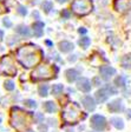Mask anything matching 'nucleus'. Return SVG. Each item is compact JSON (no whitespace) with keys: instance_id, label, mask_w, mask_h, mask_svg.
<instances>
[{"instance_id":"f257e3e1","label":"nucleus","mask_w":131,"mask_h":132,"mask_svg":"<svg viewBox=\"0 0 131 132\" xmlns=\"http://www.w3.org/2000/svg\"><path fill=\"white\" fill-rule=\"evenodd\" d=\"M43 52L38 48V46L33 44L22 45L18 47L16 51V58L24 67L31 69L33 66H37L41 60Z\"/></svg>"},{"instance_id":"f03ea898","label":"nucleus","mask_w":131,"mask_h":132,"mask_svg":"<svg viewBox=\"0 0 131 132\" xmlns=\"http://www.w3.org/2000/svg\"><path fill=\"white\" fill-rule=\"evenodd\" d=\"M31 114L30 112H25L19 107H13L11 110V117H10V124L18 131H24L30 126L31 123Z\"/></svg>"},{"instance_id":"7ed1b4c3","label":"nucleus","mask_w":131,"mask_h":132,"mask_svg":"<svg viewBox=\"0 0 131 132\" xmlns=\"http://www.w3.org/2000/svg\"><path fill=\"white\" fill-rule=\"evenodd\" d=\"M82 110L77 103L72 102L64 106L61 112V118L66 124H76L82 119Z\"/></svg>"},{"instance_id":"20e7f679","label":"nucleus","mask_w":131,"mask_h":132,"mask_svg":"<svg viewBox=\"0 0 131 132\" xmlns=\"http://www.w3.org/2000/svg\"><path fill=\"white\" fill-rule=\"evenodd\" d=\"M56 71L57 70L53 66L49 64H41L37 66L34 71L31 73V79L33 81H40V80H49L51 78L56 77Z\"/></svg>"},{"instance_id":"39448f33","label":"nucleus","mask_w":131,"mask_h":132,"mask_svg":"<svg viewBox=\"0 0 131 132\" xmlns=\"http://www.w3.org/2000/svg\"><path fill=\"white\" fill-rule=\"evenodd\" d=\"M17 74V67L11 55H4L0 58V76L13 77Z\"/></svg>"},{"instance_id":"423d86ee","label":"nucleus","mask_w":131,"mask_h":132,"mask_svg":"<svg viewBox=\"0 0 131 132\" xmlns=\"http://www.w3.org/2000/svg\"><path fill=\"white\" fill-rule=\"evenodd\" d=\"M72 12L77 15L83 16L92 11V1L91 0H73L71 5Z\"/></svg>"},{"instance_id":"0eeeda50","label":"nucleus","mask_w":131,"mask_h":132,"mask_svg":"<svg viewBox=\"0 0 131 132\" xmlns=\"http://www.w3.org/2000/svg\"><path fill=\"white\" fill-rule=\"evenodd\" d=\"M116 93H117V91L112 87V86L106 85L105 87L101 88V90H98L96 92V98H97V100L99 103H104L111 94H116Z\"/></svg>"},{"instance_id":"6e6552de","label":"nucleus","mask_w":131,"mask_h":132,"mask_svg":"<svg viewBox=\"0 0 131 132\" xmlns=\"http://www.w3.org/2000/svg\"><path fill=\"white\" fill-rule=\"evenodd\" d=\"M91 126L96 131H103L106 127V119L101 114H95L91 117Z\"/></svg>"},{"instance_id":"1a4fd4ad","label":"nucleus","mask_w":131,"mask_h":132,"mask_svg":"<svg viewBox=\"0 0 131 132\" xmlns=\"http://www.w3.org/2000/svg\"><path fill=\"white\" fill-rule=\"evenodd\" d=\"M113 7L120 13H125L131 8V0H115Z\"/></svg>"},{"instance_id":"9d476101","label":"nucleus","mask_w":131,"mask_h":132,"mask_svg":"<svg viewBox=\"0 0 131 132\" xmlns=\"http://www.w3.org/2000/svg\"><path fill=\"white\" fill-rule=\"evenodd\" d=\"M99 73H101L102 78L104 80H109L110 78L116 73V70L111 66H101V69H99Z\"/></svg>"},{"instance_id":"9b49d317","label":"nucleus","mask_w":131,"mask_h":132,"mask_svg":"<svg viewBox=\"0 0 131 132\" xmlns=\"http://www.w3.org/2000/svg\"><path fill=\"white\" fill-rule=\"evenodd\" d=\"M107 109H109L111 112H120V111H123L124 109V105L122 103L120 99H115L113 102H111L109 105H107Z\"/></svg>"},{"instance_id":"f8f14e48","label":"nucleus","mask_w":131,"mask_h":132,"mask_svg":"<svg viewBox=\"0 0 131 132\" xmlns=\"http://www.w3.org/2000/svg\"><path fill=\"white\" fill-rule=\"evenodd\" d=\"M77 87L82 92H89L91 90V82L87 78H80L77 82Z\"/></svg>"},{"instance_id":"ddd939ff","label":"nucleus","mask_w":131,"mask_h":132,"mask_svg":"<svg viewBox=\"0 0 131 132\" xmlns=\"http://www.w3.org/2000/svg\"><path fill=\"white\" fill-rule=\"evenodd\" d=\"M82 103H83V106H84L87 111H93L96 109L95 99H93L91 96H85L84 98H83Z\"/></svg>"},{"instance_id":"4468645a","label":"nucleus","mask_w":131,"mask_h":132,"mask_svg":"<svg viewBox=\"0 0 131 132\" xmlns=\"http://www.w3.org/2000/svg\"><path fill=\"white\" fill-rule=\"evenodd\" d=\"M33 33H34L36 37L40 38L44 33V22H41V21L34 22V24H33Z\"/></svg>"},{"instance_id":"2eb2a0df","label":"nucleus","mask_w":131,"mask_h":132,"mask_svg":"<svg viewBox=\"0 0 131 132\" xmlns=\"http://www.w3.org/2000/svg\"><path fill=\"white\" fill-rule=\"evenodd\" d=\"M73 48H74L73 44H72V43H70V41L64 40V41H60V43H59V50L61 51V52H64V53L70 52V51H72Z\"/></svg>"},{"instance_id":"dca6fc26","label":"nucleus","mask_w":131,"mask_h":132,"mask_svg":"<svg viewBox=\"0 0 131 132\" xmlns=\"http://www.w3.org/2000/svg\"><path fill=\"white\" fill-rule=\"evenodd\" d=\"M110 123L118 130H122L124 127V121H123V119L119 118V117H113V118H111L110 119Z\"/></svg>"},{"instance_id":"f3484780","label":"nucleus","mask_w":131,"mask_h":132,"mask_svg":"<svg viewBox=\"0 0 131 132\" xmlns=\"http://www.w3.org/2000/svg\"><path fill=\"white\" fill-rule=\"evenodd\" d=\"M65 76H66V79H67V81L72 82V81H74V80L78 78V72H77L76 70L70 69V70H67V71L65 72Z\"/></svg>"},{"instance_id":"a211bd4d","label":"nucleus","mask_w":131,"mask_h":132,"mask_svg":"<svg viewBox=\"0 0 131 132\" xmlns=\"http://www.w3.org/2000/svg\"><path fill=\"white\" fill-rule=\"evenodd\" d=\"M16 32L21 34V36H26V37L30 36V28L27 26H25V25H18L16 27Z\"/></svg>"},{"instance_id":"6ab92c4d","label":"nucleus","mask_w":131,"mask_h":132,"mask_svg":"<svg viewBox=\"0 0 131 132\" xmlns=\"http://www.w3.org/2000/svg\"><path fill=\"white\" fill-rule=\"evenodd\" d=\"M44 109H45V111L49 113H53L57 111V106H56V104L53 102H46L44 103Z\"/></svg>"},{"instance_id":"aec40b11","label":"nucleus","mask_w":131,"mask_h":132,"mask_svg":"<svg viewBox=\"0 0 131 132\" xmlns=\"http://www.w3.org/2000/svg\"><path fill=\"white\" fill-rule=\"evenodd\" d=\"M64 90V86L61 84H56V85L52 86V94H55V96H59Z\"/></svg>"},{"instance_id":"412c9836","label":"nucleus","mask_w":131,"mask_h":132,"mask_svg":"<svg viewBox=\"0 0 131 132\" xmlns=\"http://www.w3.org/2000/svg\"><path fill=\"white\" fill-rule=\"evenodd\" d=\"M78 44H79L83 48H87V47L90 46V44H91V40H90V38H87V37H83V38L79 39Z\"/></svg>"},{"instance_id":"4be33fe9","label":"nucleus","mask_w":131,"mask_h":132,"mask_svg":"<svg viewBox=\"0 0 131 132\" xmlns=\"http://www.w3.org/2000/svg\"><path fill=\"white\" fill-rule=\"evenodd\" d=\"M52 7H53V4H52V1H50V0H46V1H44V3L41 4V8L44 10L45 13H49L52 10Z\"/></svg>"},{"instance_id":"5701e85b","label":"nucleus","mask_w":131,"mask_h":132,"mask_svg":"<svg viewBox=\"0 0 131 132\" xmlns=\"http://www.w3.org/2000/svg\"><path fill=\"white\" fill-rule=\"evenodd\" d=\"M122 66L128 69V67H131V55H124L122 58Z\"/></svg>"},{"instance_id":"b1692460","label":"nucleus","mask_w":131,"mask_h":132,"mask_svg":"<svg viewBox=\"0 0 131 132\" xmlns=\"http://www.w3.org/2000/svg\"><path fill=\"white\" fill-rule=\"evenodd\" d=\"M115 84L117 86H119V87H124V86H125V78H124L123 76H119V77H117L115 79Z\"/></svg>"},{"instance_id":"393cba45","label":"nucleus","mask_w":131,"mask_h":132,"mask_svg":"<svg viewBox=\"0 0 131 132\" xmlns=\"http://www.w3.org/2000/svg\"><path fill=\"white\" fill-rule=\"evenodd\" d=\"M47 91H49V87H47V85H40V86H39V88H38L39 96L46 97L47 96Z\"/></svg>"},{"instance_id":"a878e982","label":"nucleus","mask_w":131,"mask_h":132,"mask_svg":"<svg viewBox=\"0 0 131 132\" xmlns=\"http://www.w3.org/2000/svg\"><path fill=\"white\" fill-rule=\"evenodd\" d=\"M4 86H5V88L7 91H13L14 90V82L12 81V80H6L5 84H4Z\"/></svg>"},{"instance_id":"bb28decb","label":"nucleus","mask_w":131,"mask_h":132,"mask_svg":"<svg viewBox=\"0 0 131 132\" xmlns=\"http://www.w3.org/2000/svg\"><path fill=\"white\" fill-rule=\"evenodd\" d=\"M25 106L27 107H31V109H36L37 107V103L34 102V100H32V99H27V100H25Z\"/></svg>"},{"instance_id":"cd10ccee","label":"nucleus","mask_w":131,"mask_h":132,"mask_svg":"<svg viewBox=\"0 0 131 132\" xmlns=\"http://www.w3.org/2000/svg\"><path fill=\"white\" fill-rule=\"evenodd\" d=\"M18 13L20 14V15H26L27 14V10H26V7L25 6H22V5H19L18 6Z\"/></svg>"},{"instance_id":"c85d7f7f","label":"nucleus","mask_w":131,"mask_h":132,"mask_svg":"<svg viewBox=\"0 0 131 132\" xmlns=\"http://www.w3.org/2000/svg\"><path fill=\"white\" fill-rule=\"evenodd\" d=\"M34 121L36 123H41V121L44 120V116L41 114V113H34Z\"/></svg>"},{"instance_id":"c756f323","label":"nucleus","mask_w":131,"mask_h":132,"mask_svg":"<svg viewBox=\"0 0 131 132\" xmlns=\"http://www.w3.org/2000/svg\"><path fill=\"white\" fill-rule=\"evenodd\" d=\"M3 24L5 25L6 27H11V26H12V21L8 19V18H5V19H3Z\"/></svg>"},{"instance_id":"7c9ffc66","label":"nucleus","mask_w":131,"mask_h":132,"mask_svg":"<svg viewBox=\"0 0 131 132\" xmlns=\"http://www.w3.org/2000/svg\"><path fill=\"white\" fill-rule=\"evenodd\" d=\"M70 11H68V10H63V11H61V16H63V18H66V19H67V18H70Z\"/></svg>"},{"instance_id":"2f4dec72","label":"nucleus","mask_w":131,"mask_h":132,"mask_svg":"<svg viewBox=\"0 0 131 132\" xmlns=\"http://www.w3.org/2000/svg\"><path fill=\"white\" fill-rule=\"evenodd\" d=\"M6 11V7H5V5H4V3H1L0 1V14L1 13H4V12Z\"/></svg>"},{"instance_id":"473e14b6","label":"nucleus","mask_w":131,"mask_h":132,"mask_svg":"<svg viewBox=\"0 0 131 132\" xmlns=\"http://www.w3.org/2000/svg\"><path fill=\"white\" fill-rule=\"evenodd\" d=\"M78 32H79L80 34H85V33L87 32V30H86V28H84V27H80L79 30H78Z\"/></svg>"},{"instance_id":"72a5a7b5","label":"nucleus","mask_w":131,"mask_h":132,"mask_svg":"<svg viewBox=\"0 0 131 132\" xmlns=\"http://www.w3.org/2000/svg\"><path fill=\"white\" fill-rule=\"evenodd\" d=\"M93 82H95V85H96V86L101 85V84H99V78H95V79H93Z\"/></svg>"},{"instance_id":"f704fd0d","label":"nucleus","mask_w":131,"mask_h":132,"mask_svg":"<svg viewBox=\"0 0 131 132\" xmlns=\"http://www.w3.org/2000/svg\"><path fill=\"white\" fill-rule=\"evenodd\" d=\"M3 38H4V32L1 30H0V41L3 40Z\"/></svg>"},{"instance_id":"c9c22d12","label":"nucleus","mask_w":131,"mask_h":132,"mask_svg":"<svg viewBox=\"0 0 131 132\" xmlns=\"http://www.w3.org/2000/svg\"><path fill=\"white\" fill-rule=\"evenodd\" d=\"M46 44L49 45V46H52V43H51V41H50V40H46Z\"/></svg>"},{"instance_id":"e433bc0d","label":"nucleus","mask_w":131,"mask_h":132,"mask_svg":"<svg viewBox=\"0 0 131 132\" xmlns=\"http://www.w3.org/2000/svg\"><path fill=\"white\" fill-rule=\"evenodd\" d=\"M57 1L60 4H63V3H65V1H67V0H57Z\"/></svg>"},{"instance_id":"4c0bfd02","label":"nucleus","mask_w":131,"mask_h":132,"mask_svg":"<svg viewBox=\"0 0 131 132\" xmlns=\"http://www.w3.org/2000/svg\"><path fill=\"white\" fill-rule=\"evenodd\" d=\"M129 112H130V114H128V118H131V110L129 111Z\"/></svg>"},{"instance_id":"58836bf2","label":"nucleus","mask_w":131,"mask_h":132,"mask_svg":"<svg viewBox=\"0 0 131 132\" xmlns=\"http://www.w3.org/2000/svg\"><path fill=\"white\" fill-rule=\"evenodd\" d=\"M0 123H1V117H0Z\"/></svg>"},{"instance_id":"ea45409f","label":"nucleus","mask_w":131,"mask_h":132,"mask_svg":"<svg viewBox=\"0 0 131 132\" xmlns=\"http://www.w3.org/2000/svg\"><path fill=\"white\" fill-rule=\"evenodd\" d=\"M27 132H34V131H27Z\"/></svg>"}]
</instances>
